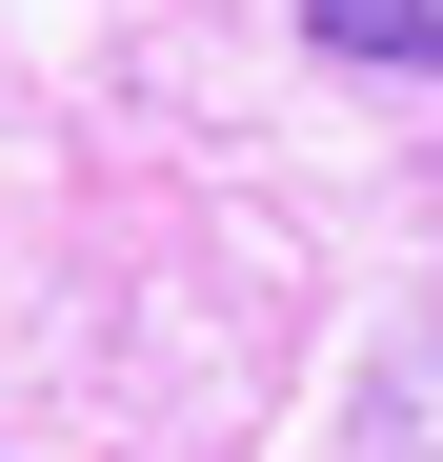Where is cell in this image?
<instances>
[{
  "instance_id": "1",
  "label": "cell",
  "mask_w": 443,
  "mask_h": 462,
  "mask_svg": "<svg viewBox=\"0 0 443 462\" xmlns=\"http://www.w3.org/2000/svg\"><path fill=\"white\" fill-rule=\"evenodd\" d=\"M323 60H383V81H443V0H303Z\"/></svg>"
}]
</instances>
